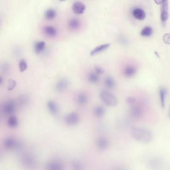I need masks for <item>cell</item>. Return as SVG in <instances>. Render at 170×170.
<instances>
[{
	"mask_svg": "<svg viewBox=\"0 0 170 170\" xmlns=\"http://www.w3.org/2000/svg\"><path fill=\"white\" fill-rule=\"evenodd\" d=\"M87 78L88 82L94 85L98 83L100 79L99 76L95 73L94 71H92L88 73Z\"/></svg>",
	"mask_w": 170,
	"mask_h": 170,
	"instance_id": "obj_20",
	"label": "cell"
},
{
	"mask_svg": "<svg viewBox=\"0 0 170 170\" xmlns=\"http://www.w3.org/2000/svg\"><path fill=\"white\" fill-rule=\"evenodd\" d=\"M3 144H4V147L8 149H14L20 146L19 145L17 144V141L14 138L12 137L6 138L3 142Z\"/></svg>",
	"mask_w": 170,
	"mask_h": 170,
	"instance_id": "obj_15",
	"label": "cell"
},
{
	"mask_svg": "<svg viewBox=\"0 0 170 170\" xmlns=\"http://www.w3.org/2000/svg\"><path fill=\"white\" fill-rule=\"evenodd\" d=\"M16 85H17V83L14 80L12 79H9V81H8L7 89L9 91H11L15 88Z\"/></svg>",
	"mask_w": 170,
	"mask_h": 170,
	"instance_id": "obj_32",
	"label": "cell"
},
{
	"mask_svg": "<svg viewBox=\"0 0 170 170\" xmlns=\"http://www.w3.org/2000/svg\"><path fill=\"white\" fill-rule=\"evenodd\" d=\"M130 114L133 119L138 120L141 118L143 115V109L142 108L141 106L135 104L131 106L130 110Z\"/></svg>",
	"mask_w": 170,
	"mask_h": 170,
	"instance_id": "obj_6",
	"label": "cell"
},
{
	"mask_svg": "<svg viewBox=\"0 0 170 170\" xmlns=\"http://www.w3.org/2000/svg\"><path fill=\"white\" fill-rule=\"evenodd\" d=\"M105 109L103 106L98 105L94 109V114L97 118H102L105 114Z\"/></svg>",
	"mask_w": 170,
	"mask_h": 170,
	"instance_id": "obj_22",
	"label": "cell"
},
{
	"mask_svg": "<svg viewBox=\"0 0 170 170\" xmlns=\"http://www.w3.org/2000/svg\"><path fill=\"white\" fill-rule=\"evenodd\" d=\"M117 41L119 44L122 45L123 46H127L129 44V40H128V38L124 35H119L118 37Z\"/></svg>",
	"mask_w": 170,
	"mask_h": 170,
	"instance_id": "obj_27",
	"label": "cell"
},
{
	"mask_svg": "<svg viewBox=\"0 0 170 170\" xmlns=\"http://www.w3.org/2000/svg\"><path fill=\"white\" fill-rule=\"evenodd\" d=\"M22 163L26 168L28 169H33L37 166V163L35 159L32 156L24 155L22 157Z\"/></svg>",
	"mask_w": 170,
	"mask_h": 170,
	"instance_id": "obj_5",
	"label": "cell"
},
{
	"mask_svg": "<svg viewBox=\"0 0 170 170\" xmlns=\"http://www.w3.org/2000/svg\"><path fill=\"white\" fill-rule=\"evenodd\" d=\"M28 100V97L26 95H23L20 97L19 99V103L20 104H24L27 102Z\"/></svg>",
	"mask_w": 170,
	"mask_h": 170,
	"instance_id": "obj_36",
	"label": "cell"
},
{
	"mask_svg": "<svg viewBox=\"0 0 170 170\" xmlns=\"http://www.w3.org/2000/svg\"><path fill=\"white\" fill-rule=\"evenodd\" d=\"M163 40L165 43L167 44H170V34L169 33H166L165 34L163 37Z\"/></svg>",
	"mask_w": 170,
	"mask_h": 170,
	"instance_id": "obj_37",
	"label": "cell"
},
{
	"mask_svg": "<svg viewBox=\"0 0 170 170\" xmlns=\"http://www.w3.org/2000/svg\"><path fill=\"white\" fill-rule=\"evenodd\" d=\"M94 72L95 73H97L98 76H100V75L103 74L104 72H105V71H104V69L102 67H100L99 65H96L94 67Z\"/></svg>",
	"mask_w": 170,
	"mask_h": 170,
	"instance_id": "obj_34",
	"label": "cell"
},
{
	"mask_svg": "<svg viewBox=\"0 0 170 170\" xmlns=\"http://www.w3.org/2000/svg\"><path fill=\"white\" fill-rule=\"evenodd\" d=\"M160 8V19L163 23H165L169 18V6L167 1H162Z\"/></svg>",
	"mask_w": 170,
	"mask_h": 170,
	"instance_id": "obj_3",
	"label": "cell"
},
{
	"mask_svg": "<svg viewBox=\"0 0 170 170\" xmlns=\"http://www.w3.org/2000/svg\"><path fill=\"white\" fill-rule=\"evenodd\" d=\"M68 27L71 30L75 31L81 27V23L77 18H72L68 22Z\"/></svg>",
	"mask_w": 170,
	"mask_h": 170,
	"instance_id": "obj_18",
	"label": "cell"
},
{
	"mask_svg": "<svg viewBox=\"0 0 170 170\" xmlns=\"http://www.w3.org/2000/svg\"><path fill=\"white\" fill-rule=\"evenodd\" d=\"M114 170H127L126 169H125V168H124L117 167V168H115V169H114Z\"/></svg>",
	"mask_w": 170,
	"mask_h": 170,
	"instance_id": "obj_38",
	"label": "cell"
},
{
	"mask_svg": "<svg viewBox=\"0 0 170 170\" xmlns=\"http://www.w3.org/2000/svg\"><path fill=\"white\" fill-rule=\"evenodd\" d=\"M44 32L49 37H54L58 34V31L55 27L52 26H45L44 28Z\"/></svg>",
	"mask_w": 170,
	"mask_h": 170,
	"instance_id": "obj_17",
	"label": "cell"
},
{
	"mask_svg": "<svg viewBox=\"0 0 170 170\" xmlns=\"http://www.w3.org/2000/svg\"><path fill=\"white\" fill-rule=\"evenodd\" d=\"M153 33V29L150 26H145L141 29L140 32V35L143 37H149L152 36Z\"/></svg>",
	"mask_w": 170,
	"mask_h": 170,
	"instance_id": "obj_24",
	"label": "cell"
},
{
	"mask_svg": "<svg viewBox=\"0 0 170 170\" xmlns=\"http://www.w3.org/2000/svg\"><path fill=\"white\" fill-rule=\"evenodd\" d=\"M132 14L134 18L139 21H142L144 20L146 16L145 11L140 8H135L133 9Z\"/></svg>",
	"mask_w": 170,
	"mask_h": 170,
	"instance_id": "obj_14",
	"label": "cell"
},
{
	"mask_svg": "<svg viewBox=\"0 0 170 170\" xmlns=\"http://www.w3.org/2000/svg\"><path fill=\"white\" fill-rule=\"evenodd\" d=\"M85 10V5L81 1H75L72 5V11L77 15L83 14Z\"/></svg>",
	"mask_w": 170,
	"mask_h": 170,
	"instance_id": "obj_7",
	"label": "cell"
},
{
	"mask_svg": "<svg viewBox=\"0 0 170 170\" xmlns=\"http://www.w3.org/2000/svg\"><path fill=\"white\" fill-rule=\"evenodd\" d=\"M137 72L136 67L132 64L126 65L123 69V74L126 78H131L135 76Z\"/></svg>",
	"mask_w": 170,
	"mask_h": 170,
	"instance_id": "obj_9",
	"label": "cell"
},
{
	"mask_svg": "<svg viewBox=\"0 0 170 170\" xmlns=\"http://www.w3.org/2000/svg\"><path fill=\"white\" fill-rule=\"evenodd\" d=\"M3 78H2V77L1 76H0V85L3 83Z\"/></svg>",
	"mask_w": 170,
	"mask_h": 170,
	"instance_id": "obj_39",
	"label": "cell"
},
{
	"mask_svg": "<svg viewBox=\"0 0 170 170\" xmlns=\"http://www.w3.org/2000/svg\"><path fill=\"white\" fill-rule=\"evenodd\" d=\"M131 135L134 139L143 143H148L152 141L153 134L148 129L141 127H133Z\"/></svg>",
	"mask_w": 170,
	"mask_h": 170,
	"instance_id": "obj_1",
	"label": "cell"
},
{
	"mask_svg": "<svg viewBox=\"0 0 170 170\" xmlns=\"http://www.w3.org/2000/svg\"><path fill=\"white\" fill-rule=\"evenodd\" d=\"M104 85H105V87L109 89H113L115 85V82L114 78L110 76H106L104 81Z\"/></svg>",
	"mask_w": 170,
	"mask_h": 170,
	"instance_id": "obj_21",
	"label": "cell"
},
{
	"mask_svg": "<svg viewBox=\"0 0 170 170\" xmlns=\"http://www.w3.org/2000/svg\"><path fill=\"white\" fill-rule=\"evenodd\" d=\"M72 165L73 170H83V166L82 163L77 160H74L72 161Z\"/></svg>",
	"mask_w": 170,
	"mask_h": 170,
	"instance_id": "obj_29",
	"label": "cell"
},
{
	"mask_svg": "<svg viewBox=\"0 0 170 170\" xmlns=\"http://www.w3.org/2000/svg\"><path fill=\"white\" fill-rule=\"evenodd\" d=\"M19 67L20 71L21 72H23L24 71H26L28 68V65L26 60L24 59H21L20 61Z\"/></svg>",
	"mask_w": 170,
	"mask_h": 170,
	"instance_id": "obj_30",
	"label": "cell"
},
{
	"mask_svg": "<svg viewBox=\"0 0 170 170\" xmlns=\"http://www.w3.org/2000/svg\"><path fill=\"white\" fill-rule=\"evenodd\" d=\"M57 14L54 9H49L45 12V17L48 20H53L56 17Z\"/></svg>",
	"mask_w": 170,
	"mask_h": 170,
	"instance_id": "obj_26",
	"label": "cell"
},
{
	"mask_svg": "<svg viewBox=\"0 0 170 170\" xmlns=\"http://www.w3.org/2000/svg\"><path fill=\"white\" fill-rule=\"evenodd\" d=\"M100 97L106 105L111 107L115 106L117 104V99L111 92L106 90H102L100 92Z\"/></svg>",
	"mask_w": 170,
	"mask_h": 170,
	"instance_id": "obj_2",
	"label": "cell"
},
{
	"mask_svg": "<svg viewBox=\"0 0 170 170\" xmlns=\"http://www.w3.org/2000/svg\"><path fill=\"white\" fill-rule=\"evenodd\" d=\"M8 124L9 126L14 128L18 125V120L17 117L14 116L10 117L8 121Z\"/></svg>",
	"mask_w": 170,
	"mask_h": 170,
	"instance_id": "obj_28",
	"label": "cell"
},
{
	"mask_svg": "<svg viewBox=\"0 0 170 170\" xmlns=\"http://www.w3.org/2000/svg\"><path fill=\"white\" fill-rule=\"evenodd\" d=\"M151 166L153 168V169L155 170H158L160 168V167L161 166V165L160 164V162L158 159H153L151 161Z\"/></svg>",
	"mask_w": 170,
	"mask_h": 170,
	"instance_id": "obj_31",
	"label": "cell"
},
{
	"mask_svg": "<svg viewBox=\"0 0 170 170\" xmlns=\"http://www.w3.org/2000/svg\"><path fill=\"white\" fill-rule=\"evenodd\" d=\"M126 102L128 105L133 106L136 103V99L133 96H129L127 98Z\"/></svg>",
	"mask_w": 170,
	"mask_h": 170,
	"instance_id": "obj_33",
	"label": "cell"
},
{
	"mask_svg": "<svg viewBox=\"0 0 170 170\" xmlns=\"http://www.w3.org/2000/svg\"><path fill=\"white\" fill-rule=\"evenodd\" d=\"M167 94V90L164 87H161L159 89V95H160V103L162 107L164 108L165 106L166 97Z\"/></svg>",
	"mask_w": 170,
	"mask_h": 170,
	"instance_id": "obj_23",
	"label": "cell"
},
{
	"mask_svg": "<svg viewBox=\"0 0 170 170\" xmlns=\"http://www.w3.org/2000/svg\"><path fill=\"white\" fill-rule=\"evenodd\" d=\"M110 46H111L110 43H106V44L98 45L91 50L90 53V54L91 56L97 55L98 54H100V53L105 51L106 50L108 49Z\"/></svg>",
	"mask_w": 170,
	"mask_h": 170,
	"instance_id": "obj_11",
	"label": "cell"
},
{
	"mask_svg": "<svg viewBox=\"0 0 170 170\" xmlns=\"http://www.w3.org/2000/svg\"><path fill=\"white\" fill-rule=\"evenodd\" d=\"M2 159V153L0 152V162L1 161Z\"/></svg>",
	"mask_w": 170,
	"mask_h": 170,
	"instance_id": "obj_40",
	"label": "cell"
},
{
	"mask_svg": "<svg viewBox=\"0 0 170 170\" xmlns=\"http://www.w3.org/2000/svg\"><path fill=\"white\" fill-rule=\"evenodd\" d=\"M1 69L3 73L5 74H7L10 71V65L7 63H4L2 65Z\"/></svg>",
	"mask_w": 170,
	"mask_h": 170,
	"instance_id": "obj_35",
	"label": "cell"
},
{
	"mask_svg": "<svg viewBox=\"0 0 170 170\" xmlns=\"http://www.w3.org/2000/svg\"><path fill=\"white\" fill-rule=\"evenodd\" d=\"M46 170H64V165L62 162L57 160H52L47 163Z\"/></svg>",
	"mask_w": 170,
	"mask_h": 170,
	"instance_id": "obj_8",
	"label": "cell"
},
{
	"mask_svg": "<svg viewBox=\"0 0 170 170\" xmlns=\"http://www.w3.org/2000/svg\"><path fill=\"white\" fill-rule=\"evenodd\" d=\"M89 97L85 93L79 92L75 97V101L78 105L83 106L88 103Z\"/></svg>",
	"mask_w": 170,
	"mask_h": 170,
	"instance_id": "obj_13",
	"label": "cell"
},
{
	"mask_svg": "<svg viewBox=\"0 0 170 170\" xmlns=\"http://www.w3.org/2000/svg\"><path fill=\"white\" fill-rule=\"evenodd\" d=\"M80 120L79 115L77 113L72 112L67 114L64 117V121L70 126L76 125L78 124Z\"/></svg>",
	"mask_w": 170,
	"mask_h": 170,
	"instance_id": "obj_4",
	"label": "cell"
},
{
	"mask_svg": "<svg viewBox=\"0 0 170 170\" xmlns=\"http://www.w3.org/2000/svg\"><path fill=\"white\" fill-rule=\"evenodd\" d=\"M46 48V42L43 41H39L36 42L34 45V50L37 54H40L44 51Z\"/></svg>",
	"mask_w": 170,
	"mask_h": 170,
	"instance_id": "obj_25",
	"label": "cell"
},
{
	"mask_svg": "<svg viewBox=\"0 0 170 170\" xmlns=\"http://www.w3.org/2000/svg\"><path fill=\"white\" fill-rule=\"evenodd\" d=\"M97 149L101 151H105L109 146V141L106 137H100L98 138L96 142Z\"/></svg>",
	"mask_w": 170,
	"mask_h": 170,
	"instance_id": "obj_10",
	"label": "cell"
},
{
	"mask_svg": "<svg viewBox=\"0 0 170 170\" xmlns=\"http://www.w3.org/2000/svg\"><path fill=\"white\" fill-rule=\"evenodd\" d=\"M69 85V81L66 78H62L56 82L55 85V89L59 92L65 91Z\"/></svg>",
	"mask_w": 170,
	"mask_h": 170,
	"instance_id": "obj_12",
	"label": "cell"
},
{
	"mask_svg": "<svg viewBox=\"0 0 170 170\" xmlns=\"http://www.w3.org/2000/svg\"><path fill=\"white\" fill-rule=\"evenodd\" d=\"M15 103L13 101H10L4 105L3 107V112L7 115L11 114L15 111Z\"/></svg>",
	"mask_w": 170,
	"mask_h": 170,
	"instance_id": "obj_16",
	"label": "cell"
},
{
	"mask_svg": "<svg viewBox=\"0 0 170 170\" xmlns=\"http://www.w3.org/2000/svg\"><path fill=\"white\" fill-rule=\"evenodd\" d=\"M47 106L49 111L51 114L56 115L59 113V107L54 101L53 100H50L48 101Z\"/></svg>",
	"mask_w": 170,
	"mask_h": 170,
	"instance_id": "obj_19",
	"label": "cell"
}]
</instances>
